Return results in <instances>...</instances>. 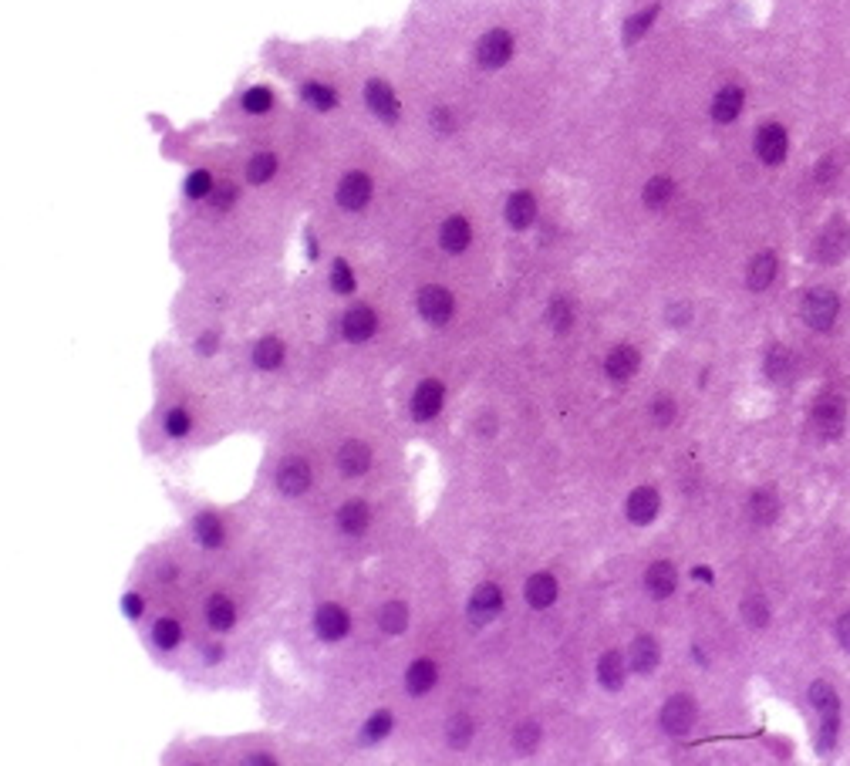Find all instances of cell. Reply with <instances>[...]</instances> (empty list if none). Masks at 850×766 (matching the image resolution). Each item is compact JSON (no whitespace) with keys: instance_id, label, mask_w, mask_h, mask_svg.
<instances>
[{"instance_id":"24","label":"cell","mask_w":850,"mask_h":766,"mask_svg":"<svg viewBox=\"0 0 850 766\" xmlns=\"http://www.w3.org/2000/svg\"><path fill=\"white\" fill-rule=\"evenodd\" d=\"M436 679H439L436 665H432L429 659H419V662L409 665V672H405V689H409L412 695H425L432 685H436Z\"/></svg>"},{"instance_id":"53","label":"cell","mask_w":850,"mask_h":766,"mask_svg":"<svg viewBox=\"0 0 850 766\" xmlns=\"http://www.w3.org/2000/svg\"><path fill=\"white\" fill-rule=\"evenodd\" d=\"M837 642H840V648H847L850 652V611L837 622Z\"/></svg>"},{"instance_id":"16","label":"cell","mask_w":850,"mask_h":766,"mask_svg":"<svg viewBox=\"0 0 850 766\" xmlns=\"http://www.w3.org/2000/svg\"><path fill=\"white\" fill-rule=\"evenodd\" d=\"M348 614H344V608H338V604H324V608H318V614H314V628H318V634L324 638V642H341L344 634H348Z\"/></svg>"},{"instance_id":"9","label":"cell","mask_w":850,"mask_h":766,"mask_svg":"<svg viewBox=\"0 0 850 766\" xmlns=\"http://www.w3.org/2000/svg\"><path fill=\"white\" fill-rule=\"evenodd\" d=\"M452 308H456V300L446 288H422V294H419V314L429 324H446L452 318Z\"/></svg>"},{"instance_id":"44","label":"cell","mask_w":850,"mask_h":766,"mask_svg":"<svg viewBox=\"0 0 850 766\" xmlns=\"http://www.w3.org/2000/svg\"><path fill=\"white\" fill-rule=\"evenodd\" d=\"M331 288L338 290V294H351L354 290V274L344 260H334V267H331Z\"/></svg>"},{"instance_id":"8","label":"cell","mask_w":850,"mask_h":766,"mask_svg":"<svg viewBox=\"0 0 850 766\" xmlns=\"http://www.w3.org/2000/svg\"><path fill=\"white\" fill-rule=\"evenodd\" d=\"M442 398H446V388H442V382H436V378H425V382L415 388V396H412V416L419 422L436 419L439 412H442Z\"/></svg>"},{"instance_id":"35","label":"cell","mask_w":850,"mask_h":766,"mask_svg":"<svg viewBox=\"0 0 850 766\" xmlns=\"http://www.w3.org/2000/svg\"><path fill=\"white\" fill-rule=\"evenodd\" d=\"M672 196H675V182L668 180V176H655V180H648V186H645V206H651V210L668 206Z\"/></svg>"},{"instance_id":"45","label":"cell","mask_w":850,"mask_h":766,"mask_svg":"<svg viewBox=\"0 0 850 766\" xmlns=\"http://www.w3.org/2000/svg\"><path fill=\"white\" fill-rule=\"evenodd\" d=\"M210 192H212V176L206 172V169H196V172L186 180V196L203 200V196H210Z\"/></svg>"},{"instance_id":"3","label":"cell","mask_w":850,"mask_h":766,"mask_svg":"<svg viewBox=\"0 0 850 766\" xmlns=\"http://www.w3.org/2000/svg\"><path fill=\"white\" fill-rule=\"evenodd\" d=\"M810 422L814 429L824 436V439H834L844 432V422H847V402L834 392H824V396L814 402V412H810Z\"/></svg>"},{"instance_id":"5","label":"cell","mask_w":850,"mask_h":766,"mask_svg":"<svg viewBox=\"0 0 850 766\" xmlns=\"http://www.w3.org/2000/svg\"><path fill=\"white\" fill-rule=\"evenodd\" d=\"M847 253H850V227L844 220H834V223L816 237V257H820L824 264H837Z\"/></svg>"},{"instance_id":"1","label":"cell","mask_w":850,"mask_h":766,"mask_svg":"<svg viewBox=\"0 0 850 766\" xmlns=\"http://www.w3.org/2000/svg\"><path fill=\"white\" fill-rule=\"evenodd\" d=\"M810 702L820 712V740H816V746H820V753H826L834 746V740H837V719H840L837 692L826 683H814L810 685Z\"/></svg>"},{"instance_id":"29","label":"cell","mask_w":850,"mask_h":766,"mask_svg":"<svg viewBox=\"0 0 850 766\" xmlns=\"http://www.w3.org/2000/svg\"><path fill=\"white\" fill-rule=\"evenodd\" d=\"M206 622H210V628H216V632L233 628V622H236L233 601L223 598V594H212V598L206 601Z\"/></svg>"},{"instance_id":"32","label":"cell","mask_w":850,"mask_h":766,"mask_svg":"<svg viewBox=\"0 0 850 766\" xmlns=\"http://www.w3.org/2000/svg\"><path fill=\"white\" fill-rule=\"evenodd\" d=\"M378 624H381V632L401 634L409 628V608H405L401 601H389L385 608L378 611Z\"/></svg>"},{"instance_id":"40","label":"cell","mask_w":850,"mask_h":766,"mask_svg":"<svg viewBox=\"0 0 850 766\" xmlns=\"http://www.w3.org/2000/svg\"><path fill=\"white\" fill-rule=\"evenodd\" d=\"M153 638H155V645L159 648H176L179 638H183V628H179L173 618H163V622H155Z\"/></svg>"},{"instance_id":"36","label":"cell","mask_w":850,"mask_h":766,"mask_svg":"<svg viewBox=\"0 0 850 766\" xmlns=\"http://www.w3.org/2000/svg\"><path fill=\"white\" fill-rule=\"evenodd\" d=\"M273 172H277V159L271 156V152H260V156H253L250 159V166H247V180L250 182H271L273 180Z\"/></svg>"},{"instance_id":"54","label":"cell","mask_w":850,"mask_h":766,"mask_svg":"<svg viewBox=\"0 0 850 766\" xmlns=\"http://www.w3.org/2000/svg\"><path fill=\"white\" fill-rule=\"evenodd\" d=\"M122 608H125V614H129V618H139V614H142V598H139V594H125Z\"/></svg>"},{"instance_id":"27","label":"cell","mask_w":850,"mask_h":766,"mask_svg":"<svg viewBox=\"0 0 850 766\" xmlns=\"http://www.w3.org/2000/svg\"><path fill=\"white\" fill-rule=\"evenodd\" d=\"M779 514V500L773 490H756L753 496H749V516H753V524H759V527H766V524H773Z\"/></svg>"},{"instance_id":"55","label":"cell","mask_w":850,"mask_h":766,"mask_svg":"<svg viewBox=\"0 0 850 766\" xmlns=\"http://www.w3.org/2000/svg\"><path fill=\"white\" fill-rule=\"evenodd\" d=\"M216 341H220V338L212 335V331H210V335H203L200 338V351H203V355H212V351H216Z\"/></svg>"},{"instance_id":"47","label":"cell","mask_w":850,"mask_h":766,"mask_svg":"<svg viewBox=\"0 0 850 766\" xmlns=\"http://www.w3.org/2000/svg\"><path fill=\"white\" fill-rule=\"evenodd\" d=\"M469 736H472V726H469V719L466 716H456L452 722H449V742H452V746H466Z\"/></svg>"},{"instance_id":"20","label":"cell","mask_w":850,"mask_h":766,"mask_svg":"<svg viewBox=\"0 0 850 766\" xmlns=\"http://www.w3.org/2000/svg\"><path fill=\"white\" fill-rule=\"evenodd\" d=\"M537 220V200L530 192H513L507 200V223L513 230H527Z\"/></svg>"},{"instance_id":"51","label":"cell","mask_w":850,"mask_h":766,"mask_svg":"<svg viewBox=\"0 0 850 766\" xmlns=\"http://www.w3.org/2000/svg\"><path fill=\"white\" fill-rule=\"evenodd\" d=\"M432 129H436L439 135L452 133V115H449V108H436V112H432Z\"/></svg>"},{"instance_id":"37","label":"cell","mask_w":850,"mask_h":766,"mask_svg":"<svg viewBox=\"0 0 850 766\" xmlns=\"http://www.w3.org/2000/svg\"><path fill=\"white\" fill-rule=\"evenodd\" d=\"M547 321L554 324L557 331H567L570 324H574V304L560 294V298L550 300V308H547Z\"/></svg>"},{"instance_id":"7","label":"cell","mask_w":850,"mask_h":766,"mask_svg":"<svg viewBox=\"0 0 850 766\" xmlns=\"http://www.w3.org/2000/svg\"><path fill=\"white\" fill-rule=\"evenodd\" d=\"M756 156L763 159L766 166H779L786 159V129L769 122L756 133Z\"/></svg>"},{"instance_id":"52","label":"cell","mask_w":850,"mask_h":766,"mask_svg":"<svg viewBox=\"0 0 850 766\" xmlns=\"http://www.w3.org/2000/svg\"><path fill=\"white\" fill-rule=\"evenodd\" d=\"M840 172V166H837V159L834 156H826L824 162H820V169H816V182H830L834 176Z\"/></svg>"},{"instance_id":"6","label":"cell","mask_w":850,"mask_h":766,"mask_svg":"<svg viewBox=\"0 0 850 766\" xmlns=\"http://www.w3.org/2000/svg\"><path fill=\"white\" fill-rule=\"evenodd\" d=\"M661 726L672 736H685V732L696 726V702L688 695H672L665 709H661Z\"/></svg>"},{"instance_id":"15","label":"cell","mask_w":850,"mask_h":766,"mask_svg":"<svg viewBox=\"0 0 850 766\" xmlns=\"http://www.w3.org/2000/svg\"><path fill=\"white\" fill-rule=\"evenodd\" d=\"M344 338L348 341H368V338L378 331V318L368 304H354L351 311L344 314Z\"/></svg>"},{"instance_id":"31","label":"cell","mask_w":850,"mask_h":766,"mask_svg":"<svg viewBox=\"0 0 850 766\" xmlns=\"http://www.w3.org/2000/svg\"><path fill=\"white\" fill-rule=\"evenodd\" d=\"M631 665H635V672H641V675H651V672L658 669V645H655V638H635V645H631Z\"/></svg>"},{"instance_id":"42","label":"cell","mask_w":850,"mask_h":766,"mask_svg":"<svg viewBox=\"0 0 850 766\" xmlns=\"http://www.w3.org/2000/svg\"><path fill=\"white\" fill-rule=\"evenodd\" d=\"M271 105H273L271 88H250L247 95H243V108H247L250 115H263V112H271Z\"/></svg>"},{"instance_id":"33","label":"cell","mask_w":850,"mask_h":766,"mask_svg":"<svg viewBox=\"0 0 850 766\" xmlns=\"http://www.w3.org/2000/svg\"><path fill=\"white\" fill-rule=\"evenodd\" d=\"M193 530H196V537H200L203 547H220V544H223V524L212 514L196 516V520H193Z\"/></svg>"},{"instance_id":"34","label":"cell","mask_w":850,"mask_h":766,"mask_svg":"<svg viewBox=\"0 0 850 766\" xmlns=\"http://www.w3.org/2000/svg\"><path fill=\"white\" fill-rule=\"evenodd\" d=\"M281 361H283V345L277 338H263V341L253 348V365H257V368L271 371V368H277Z\"/></svg>"},{"instance_id":"21","label":"cell","mask_w":850,"mask_h":766,"mask_svg":"<svg viewBox=\"0 0 850 766\" xmlns=\"http://www.w3.org/2000/svg\"><path fill=\"white\" fill-rule=\"evenodd\" d=\"M638 351L631 345H621V348H614L611 355H608V361H604V371L611 375L614 382H628L631 375L638 371Z\"/></svg>"},{"instance_id":"30","label":"cell","mask_w":850,"mask_h":766,"mask_svg":"<svg viewBox=\"0 0 850 766\" xmlns=\"http://www.w3.org/2000/svg\"><path fill=\"white\" fill-rule=\"evenodd\" d=\"M557 598V581L550 574H533L527 581V601L530 608H550Z\"/></svg>"},{"instance_id":"2","label":"cell","mask_w":850,"mask_h":766,"mask_svg":"<svg viewBox=\"0 0 850 766\" xmlns=\"http://www.w3.org/2000/svg\"><path fill=\"white\" fill-rule=\"evenodd\" d=\"M837 311H840L837 294H834V290H826V288L806 290V298H803V304H800L803 321L810 324L814 331H826L830 324L837 321Z\"/></svg>"},{"instance_id":"4","label":"cell","mask_w":850,"mask_h":766,"mask_svg":"<svg viewBox=\"0 0 850 766\" xmlns=\"http://www.w3.org/2000/svg\"><path fill=\"white\" fill-rule=\"evenodd\" d=\"M476 58H479L483 68H503V64L513 58V37H509V31H503V27L486 31V34L479 37Z\"/></svg>"},{"instance_id":"22","label":"cell","mask_w":850,"mask_h":766,"mask_svg":"<svg viewBox=\"0 0 850 766\" xmlns=\"http://www.w3.org/2000/svg\"><path fill=\"white\" fill-rule=\"evenodd\" d=\"M338 466H341L344 476H361V473L371 466V453H368V446L358 443V439L344 443L341 453H338Z\"/></svg>"},{"instance_id":"41","label":"cell","mask_w":850,"mask_h":766,"mask_svg":"<svg viewBox=\"0 0 850 766\" xmlns=\"http://www.w3.org/2000/svg\"><path fill=\"white\" fill-rule=\"evenodd\" d=\"M655 14H658V7H648V11L635 14V17L628 21V25H625V41H628V44H635L638 37H641V34H645V31H648V27H651V21H655Z\"/></svg>"},{"instance_id":"25","label":"cell","mask_w":850,"mask_h":766,"mask_svg":"<svg viewBox=\"0 0 850 766\" xmlns=\"http://www.w3.org/2000/svg\"><path fill=\"white\" fill-rule=\"evenodd\" d=\"M776 277V257L773 253H756L753 264H749V274H746V284L749 290H766Z\"/></svg>"},{"instance_id":"48","label":"cell","mask_w":850,"mask_h":766,"mask_svg":"<svg viewBox=\"0 0 850 766\" xmlns=\"http://www.w3.org/2000/svg\"><path fill=\"white\" fill-rule=\"evenodd\" d=\"M233 203H236V186L233 182H220V186L212 190V206L223 213V210H230Z\"/></svg>"},{"instance_id":"17","label":"cell","mask_w":850,"mask_h":766,"mask_svg":"<svg viewBox=\"0 0 850 766\" xmlns=\"http://www.w3.org/2000/svg\"><path fill=\"white\" fill-rule=\"evenodd\" d=\"M469 240H472V227L466 216H449L446 223H442V230H439V243H442L446 253H462L469 247Z\"/></svg>"},{"instance_id":"50","label":"cell","mask_w":850,"mask_h":766,"mask_svg":"<svg viewBox=\"0 0 850 766\" xmlns=\"http://www.w3.org/2000/svg\"><path fill=\"white\" fill-rule=\"evenodd\" d=\"M651 416H655V422H658V426H672V422H675V402H672V398H658V402H655V408H651Z\"/></svg>"},{"instance_id":"19","label":"cell","mask_w":850,"mask_h":766,"mask_svg":"<svg viewBox=\"0 0 850 766\" xmlns=\"http://www.w3.org/2000/svg\"><path fill=\"white\" fill-rule=\"evenodd\" d=\"M739 112H743V88H739V84H726L719 95L712 98V119L736 122Z\"/></svg>"},{"instance_id":"11","label":"cell","mask_w":850,"mask_h":766,"mask_svg":"<svg viewBox=\"0 0 850 766\" xmlns=\"http://www.w3.org/2000/svg\"><path fill=\"white\" fill-rule=\"evenodd\" d=\"M368 200H371V180H368L365 172H348L341 182H338V203L344 206V210H361V206H368Z\"/></svg>"},{"instance_id":"38","label":"cell","mask_w":850,"mask_h":766,"mask_svg":"<svg viewBox=\"0 0 850 766\" xmlns=\"http://www.w3.org/2000/svg\"><path fill=\"white\" fill-rule=\"evenodd\" d=\"M304 102H307V105H314L318 112H328V108L338 105V95L331 92L328 84L307 82V84H304Z\"/></svg>"},{"instance_id":"46","label":"cell","mask_w":850,"mask_h":766,"mask_svg":"<svg viewBox=\"0 0 850 766\" xmlns=\"http://www.w3.org/2000/svg\"><path fill=\"white\" fill-rule=\"evenodd\" d=\"M389 730H391V716H389V712H378V716H371V719H368V726H365V740H368V742L385 740V736H389Z\"/></svg>"},{"instance_id":"18","label":"cell","mask_w":850,"mask_h":766,"mask_svg":"<svg viewBox=\"0 0 850 766\" xmlns=\"http://www.w3.org/2000/svg\"><path fill=\"white\" fill-rule=\"evenodd\" d=\"M675 584H678V574H675V567L668 561H658L648 567V574H645V587H648L651 598H668L675 591Z\"/></svg>"},{"instance_id":"23","label":"cell","mask_w":850,"mask_h":766,"mask_svg":"<svg viewBox=\"0 0 850 766\" xmlns=\"http://www.w3.org/2000/svg\"><path fill=\"white\" fill-rule=\"evenodd\" d=\"M368 520H371V514H368V506L361 500H351L344 503L341 510H338V527L348 534V537H358V534H365L368 530Z\"/></svg>"},{"instance_id":"39","label":"cell","mask_w":850,"mask_h":766,"mask_svg":"<svg viewBox=\"0 0 850 766\" xmlns=\"http://www.w3.org/2000/svg\"><path fill=\"white\" fill-rule=\"evenodd\" d=\"M743 618L749 628H766V622H769L766 601L759 598V594H749V598L743 601Z\"/></svg>"},{"instance_id":"49","label":"cell","mask_w":850,"mask_h":766,"mask_svg":"<svg viewBox=\"0 0 850 766\" xmlns=\"http://www.w3.org/2000/svg\"><path fill=\"white\" fill-rule=\"evenodd\" d=\"M165 429H169V436H186V432H189V416L183 412V408H173V412L165 416Z\"/></svg>"},{"instance_id":"13","label":"cell","mask_w":850,"mask_h":766,"mask_svg":"<svg viewBox=\"0 0 850 766\" xmlns=\"http://www.w3.org/2000/svg\"><path fill=\"white\" fill-rule=\"evenodd\" d=\"M365 102H368V108L375 112L378 119L381 122H395L399 119V98H395V92H391L389 84L385 82H368L365 84Z\"/></svg>"},{"instance_id":"10","label":"cell","mask_w":850,"mask_h":766,"mask_svg":"<svg viewBox=\"0 0 850 766\" xmlns=\"http://www.w3.org/2000/svg\"><path fill=\"white\" fill-rule=\"evenodd\" d=\"M277 486H281V493H287V496L307 493V486H311V466H307L304 459H297V456L283 459L281 469H277Z\"/></svg>"},{"instance_id":"14","label":"cell","mask_w":850,"mask_h":766,"mask_svg":"<svg viewBox=\"0 0 850 766\" xmlns=\"http://www.w3.org/2000/svg\"><path fill=\"white\" fill-rule=\"evenodd\" d=\"M499 608H503V594H499V587L496 584H479L476 591H472L469 598V618L472 622H489V618H496L499 614Z\"/></svg>"},{"instance_id":"43","label":"cell","mask_w":850,"mask_h":766,"mask_svg":"<svg viewBox=\"0 0 850 766\" xmlns=\"http://www.w3.org/2000/svg\"><path fill=\"white\" fill-rule=\"evenodd\" d=\"M537 742H540V726H537V722H523V726L513 732V746H517L519 753H533Z\"/></svg>"},{"instance_id":"12","label":"cell","mask_w":850,"mask_h":766,"mask_svg":"<svg viewBox=\"0 0 850 766\" xmlns=\"http://www.w3.org/2000/svg\"><path fill=\"white\" fill-rule=\"evenodd\" d=\"M658 490H651V486H638L631 496H628V520L631 524H638V527H645V524H651L655 516H658Z\"/></svg>"},{"instance_id":"28","label":"cell","mask_w":850,"mask_h":766,"mask_svg":"<svg viewBox=\"0 0 850 766\" xmlns=\"http://www.w3.org/2000/svg\"><path fill=\"white\" fill-rule=\"evenodd\" d=\"M598 679H601V685L611 689V692H618V689L625 685V659H621V652L601 655V662H598Z\"/></svg>"},{"instance_id":"56","label":"cell","mask_w":850,"mask_h":766,"mask_svg":"<svg viewBox=\"0 0 850 766\" xmlns=\"http://www.w3.org/2000/svg\"><path fill=\"white\" fill-rule=\"evenodd\" d=\"M220 655H223V648H210V652H206V659H210V662H216Z\"/></svg>"},{"instance_id":"26","label":"cell","mask_w":850,"mask_h":766,"mask_svg":"<svg viewBox=\"0 0 850 766\" xmlns=\"http://www.w3.org/2000/svg\"><path fill=\"white\" fill-rule=\"evenodd\" d=\"M793 371H796V361H793L790 348H783V345L769 348V355H766V375L769 378H773L776 385H783V382H790L793 378Z\"/></svg>"}]
</instances>
